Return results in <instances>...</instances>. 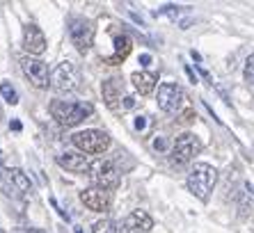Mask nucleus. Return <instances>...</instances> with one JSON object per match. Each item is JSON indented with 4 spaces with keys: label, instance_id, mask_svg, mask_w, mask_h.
Wrapping results in <instances>:
<instances>
[{
    "label": "nucleus",
    "instance_id": "1",
    "mask_svg": "<svg viewBox=\"0 0 254 233\" xmlns=\"http://www.w3.org/2000/svg\"><path fill=\"white\" fill-rule=\"evenodd\" d=\"M215 183H218V169L208 163H197L195 167L190 169L188 178H186L188 190L195 194L199 201H208Z\"/></svg>",
    "mask_w": 254,
    "mask_h": 233
},
{
    "label": "nucleus",
    "instance_id": "2",
    "mask_svg": "<svg viewBox=\"0 0 254 233\" xmlns=\"http://www.w3.org/2000/svg\"><path fill=\"white\" fill-rule=\"evenodd\" d=\"M48 112L53 119H58L60 126H66V128H73L78 123L87 119L94 108L89 103H78V101H53L48 105Z\"/></svg>",
    "mask_w": 254,
    "mask_h": 233
},
{
    "label": "nucleus",
    "instance_id": "3",
    "mask_svg": "<svg viewBox=\"0 0 254 233\" xmlns=\"http://www.w3.org/2000/svg\"><path fill=\"white\" fill-rule=\"evenodd\" d=\"M71 142H73V146L80 149L83 153L99 156V153L108 151V146H110V135L103 133V130H96V128H87V130H80V133L71 135Z\"/></svg>",
    "mask_w": 254,
    "mask_h": 233
},
{
    "label": "nucleus",
    "instance_id": "4",
    "mask_svg": "<svg viewBox=\"0 0 254 233\" xmlns=\"http://www.w3.org/2000/svg\"><path fill=\"white\" fill-rule=\"evenodd\" d=\"M66 28H69L71 44L76 46V51L80 55H85L94 44V23L85 16H71Z\"/></svg>",
    "mask_w": 254,
    "mask_h": 233
},
{
    "label": "nucleus",
    "instance_id": "5",
    "mask_svg": "<svg viewBox=\"0 0 254 233\" xmlns=\"http://www.w3.org/2000/svg\"><path fill=\"white\" fill-rule=\"evenodd\" d=\"M89 181L101 190H115L119 185V169L110 160H94L89 167Z\"/></svg>",
    "mask_w": 254,
    "mask_h": 233
},
{
    "label": "nucleus",
    "instance_id": "6",
    "mask_svg": "<svg viewBox=\"0 0 254 233\" xmlns=\"http://www.w3.org/2000/svg\"><path fill=\"white\" fill-rule=\"evenodd\" d=\"M78 78H80V73H78L76 64L64 59L51 71V87L58 92H73L78 87Z\"/></svg>",
    "mask_w": 254,
    "mask_h": 233
},
{
    "label": "nucleus",
    "instance_id": "7",
    "mask_svg": "<svg viewBox=\"0 0 254 233\" xmlns=\"http://www.w3.org/2000/svg\"><path fill=\"white\" fill-rule=\"evenodd\" d=\"M21 69H23L25 78L32 82V87L37 89H46L51 85V73H48V64L39 58H32V55H25L21 59Z\"/></svg>",
    "mask_w": 254,
    "mask_h": 233
},
{
    "label": "nucleus",
    "instance_id": "8",
    "mask_svg": "<svg viewBox=\"0 0 254 233\" xmlns=\"http://www.w3.org/2000/svg\"><path fill=\"white\" fill-rule=\"evenodd\" d=\"M156 101H158V108L163 112L174 115V112L181 110V105L186 101V94L177 82H163L158 87V94H156Z\"/></svg>",
    "mask_w": 254,
    "mask_h": 233
},
{
    "label": "nucleus",
    "instance_id": "9",
    "mask_svg": "<svg viewBox=\"0 0 254 233\" xmlns=\"http://www.w3.org/2000/svg\"><path fill=\"white\" fill-rule=\"evenodd\" d=\"M201 153V142L195 133H181L174 142V149H172V156L177 163H190L195 156Z\"/></svg>",
    "mask_w": 254,
    "mask_h": 233
},
{
    "label": "nucleus",
    "instance_id": "10",
    "mask_svg": "<svg viewBox=\"0 0 254 233\" xmlns=\"http://www.w3.org/2000/svg\"><path fill=\"white\" fill-rule=\"evenodd\" d=\"M80 201L85 204V208H89L92 213H106L113 206V194L108 190H101V187H87L80 192Z\"/></svg>",
    "mask_w": 254,
    "mask_h": 233
},
{
    "label": "nucleus",
    "instance_id": "11",
    "mask_svg": "<svg viewBox=\"0 0 254 233\" xmlns=\"http://www.w3.org/2000/svg\"><path fill=\"white\" fill-rule=\"evenodd\" d=\"M23 48L28 51V55L39 58V55L46 51V35H44L37 25L28 23L23 30Z\"/></svg>",
    "mask_w": 254,
    "mask_h": 233
},
{
    "label": "nucleus",
    "instance_id": "12",
    "mask_svg": "<svg viewBox=\"0 0 254 233\" xmlns=\"http://www.w3.org/2000/svg\"><path fill=\"white\" fill-rule=\"evenodd\" d=\"M101 94H103V101H106V105L110 110H119V101H122V94H124V80L117 76L103 80Z\"/></svg>",
    "mask_w": 254,
    "mask_h": 233
},
{
    "label": "nucleus",
    "instance_id": "13",
    "mask_svg": "<svg viewBox=\"0 0 254 233\" xmlns=\"http://www.w3.org/2000/svg\"><path fill=\"white\" fill-rule=\"evenodd\" d=\"M154 229V220L147 210H133L124 220V231L126 233H147Z\"/></svg>",
    "mask_w": 254,
    "mask_h": 233
},
{
    "label": "nucleus",
    "instance_id": "14",
    "mask_svg": "<svg viewBox=\"0 0 254 233\" xmlns=\"http://www.w3.org/2000/svg\"><path fill=\"white\" fill-rule=\"evenodd\" d=\"M58 165L66 172H73V174H83L92 167L85 153H62V156H58Z\"/></svg>",
    "mask_w": 254,
    "mask_h": 233
},
{
    "label": "nucleus",
    "instance_id": "15",
    "mask_svg": "<svg viewBox=\"0 0 254 233\" xmlns=\"http://www.w3.org/2000/svg\"><path fill=\"white\" fill-rule=\"evenodd\" d=\"M130 48H133V41H130V37L117 35V37H115V53L110 55V58H103V62H106V64H113V66L122 64V62L128 58Z\"/></svg>",
    "mask_w": 254,
    "mask_h": 233
},
{
    "label": "nucleus",
    "instance_id": "16",
    "mask_svg": "<svg viewBox=\"0 0 254 233\" xmlns=\"http://www.w3.org/2000/svg\"><path fill=\"white\" fill-rule=\"evenodd\" d=\"M130 82H133V87L142 94V96H149V94L156 89V73H149V71H135L133 76H130Z\"/></svg>",
    "mask_w": 254,
    "mask_h": 233
},
{
    "label": "nucleus",
    "instance_id": "17",
    "mask_svg": "<svg viewBox=\"0 0 254 233\" xmlns=\"http://www.w3.org/2000/svg\"><path fill=\"white\" fill-rule=\"evenodd\" d=\"M0 192L5 194V197H9V199H21L23 197V194L18 192L16 183H14V178H12V169L2 167V165H0Z\"/></svg>",
    "mask_w": 254,
    "mask_h": 233
},
{
    "label": "nucleus",
    "instance_id": "18",
    "mask_svg": "<svg viewBox=\"0 0 254 233\" xmlns=\"http://www.w3.org/2000/svg\"><path fill=\"white\" fill-rule=\"evenodd\" d=\"M9 169H12V178H14V183H16L18 192L23 194V197H28V194L32 192V183H30L28 174H25L23 169H18V167H9Z\"/></svg>",
    "mask_w": 254,
    "mask_h": 233
},
{
    "label": "nucleus",
    "instance_id": "19",
    "mask_svg": "<svg viewBox=\"0 0 254 233\" xmlns=\"http://www.w3.org/2000/svg\"><path fill=\"white\" fill-rule=\"evenodd\" d=\"M92 231H94V233H122V227H119L115 220L106 217V220H99V222H96Z\"/></svg>",
    "mask_w": 254,
    "mask_h": 233
},
{
    "label": "nucleus",
    "instance_id": "20",
    "mask_svg": "<svg viewBox=\"0 0 254 233\" xmlns=\"http://www.w3.org/2000/svg\"><path fill=\"white\" fill-rule=\"evenodd\" d=\"M0 94H2V99H5L9 105L18 103V94H16V89H14L9 82H0Z\"/></svg>",
    "mask_w": 254,
    "mask_h": 233
},
{
    "label": "nucleus",
    "instance_id": "21",
    "mask_svg": "<svg viewBox=\"0 0 254 233\" xmlns=\"http://www.w3.org/2000/svg\"><path fill=\"white\" fill-rule=\"evenodd\" d=\"M243 78H245V82H248V87L254 92V53L250 55L248 59H245V69H243Z\"/></svg>",
    "mask_w": 254,
    "mask_h": 233
},
{
    "label": "nucleus",
    "instance_id": "22",
    "mask_svg": "<svg viewBox=\"0 0 254 233\" xmlns=\"http://www.w3.org/2000/svg\"><path fill=\"white\" fill-rule=\"evenodd\" d=\"M158 14H163V16H170V18H179V14H181V7H177V5H165L163 9H158Z\"/></svg>",
    "mask_w": 254,
    "mask_h": 233
},
{
    "label": "nucleus",
    "instance_id": "23",
    "mask_svg": "<svg viewBox=\"0 0 254 233\" xmlns=\"http://www.w3.org/2000/svg\"><path fill=\"white\" fill-rule=\"evenodd\" d=\"M179 121H184V123L195 121V112H192V110H186L184 115H181V119H179Z\"/></svg>",
    "mask_w": 254,
    "mask_h": 233
},
{
    "label": "nucleus",
    "instance_id": "24",
    "mask_svg": "<svg viewBox=\"0 0 254 233\" xmlns=\"http://www.w3.org/2000/svg\"><path fill=\"white\" fill-rule=\"evenodd\" d=\"M154 149H158V151H165V149H167L165 140H163V137H156V140H154Z\"/></svg>",
    "mask_w": 254,
    "mask_h": 233
},
{
    "label": "nucleus",
    "instance_id": "25",
    "mask_svg": "<svg viewBox=\"0 0 254 233\" xmlns=\"http://www.w3.org/2000/svg\"><path fill=\"white\" fill-rule=\"evenodd\" d=\"M144 126H147V116H137V119H135V128L142 130Z\"/></svg>",
    "mask_w": 254,
    "mask_h": 233
},
{
    "label": "nucleus",
    "instance_id": "26",
    "mask_svg": "<svg viewBox=\"0 0 254 233\" xmlns=\"http://www.w3.org/2000/svg\"><path fill=\"white\" fill-rule=\"evenodd\" d=\"M14 233H46L42 229H14Z\"/></svg>",
    "mask_w": 254,
    "mask_h": 233
},
{
    "label": "nucleus",
    "instance_id": "27",
    "mask_svg": "<svg viewBox=\"0 0 254 233\" xmlns=\"http://www.w3.org/2000/svg\"><path fill=\"white\" fill-rule=\"evenodd\" d=\"M149 62H151V58H149L147 53H144V55H140V64H142V66H147Z\"/></svg>",
    "mask_w": 254,
    "mask_h": 233
},
{
    "label": "nucleus",
    "instance_id": "28",
    "mask_svg": "<svg viewBox=\"0 0 254 233\" xmlns=\"http://www.w3.org/2000/svg\"><path fill=\"white\" fill-rule=\"evenodd\" d=\"M186 73H188L190 82H192V85H195V82H197V78H195V73H192V69H190V66H186Z\"/></svg>",
    "mask_w": 254,
    "mask_h": 233
},
{
    "label": "nucleus",
    "instance_id": "29",
    "mask_svg": "<svg viewBox=\"0 0 254 233\" xmlns=\"http://www.w3.org/2000/svg\"><path fill=\"white\" fill-rule=\"evenodd\" d=\"M9 128H12V130H21V121H16V119H14V121L9 123Z\"/></svg>",
    "mask_w": 254,
    "mask_h": 233
},
{
    "label": "nucleus",
    "instance_id": "30",
    "mask_svg": "<svg viewBox=\"0 0 254 233\" xmlns=\"http://www.w3.org/2000/svg\"><path fill=\"white\" fill-rule=\"evenodd\" d=\"M76 233H83V229H80V227H76Z\"/></svg>",
    "mask_w": 254,
    "mask_h": 233
},
{
    "label": "nucleus",
    "instance_id": "31",
    "mask_svg": "<svg viewBox=\"0 0 254 233\" xmlns=\"http://www.w3.org/2000/svg\"><path fill=\"white\" fill-rule=\"evenodd\" d=\"M0 160H2V149H0Z\"/></svg>",
    "mask_w": 254,
    "mask_h": 233
},
{
    "label": "nucleus",
    "instance_id": "32",
    "mask_svg": "<svg viewBox=\"0 0 254 233\" xmlns=\"http://www.w3.org/2000/svg\"><path fill=\"white\" fill-rule=\"evenodd\" d=\"M0 233H5V231H2V229H0Z\"/></svg>",
    "mask_w": 254,
    "mask_h": 233
}]
</instances>
